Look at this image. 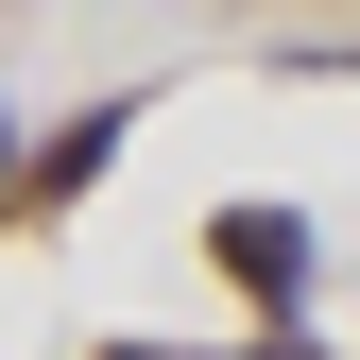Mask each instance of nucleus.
I'll return each mask as SVG.
<instances>
[{
    "mask_svg": "<svg viewBox=\"0 0 360 360\" xmlns=\"http://www.w3.org/2000/svg\"><path fill=\"white\" fill-rule=\"evenodd\" d=\"M206 240H223V275H257V292H292V223H275V206H240V223H206Z\"/></svg>",
    "mask_w": 360,
    "mask_h": 360,
    "instance_id": "nucleus-1",
    "label": "nucleus"
},
{
    "mask_svg": "<svg viewBox=\"0 0 360 360\" xmlns=\"http://www.w3.org/2000/svg\"><path fill=\"white\" fill-rule=\"evenodd\" d=\"M103 155H120V120H69V138H52V155H34V206H69V189H86V172H103Z\"/></svg>",
    "mask_w": 360,
    "mask_h": 360,
    "instance_id": "nucleus-2",
    "label": "nucleus"
}]
</instances>
